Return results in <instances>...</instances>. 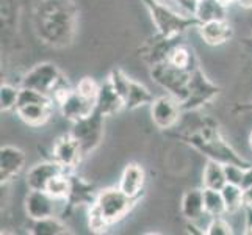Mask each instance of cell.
I'll return each instance as SVG.
<instances>
[{"instance_id":"1","label":"cell","mask_w":252,"mask_h":235,"mask_svg":"<svg viewBox=\"0 0 252 235\" xmlns=\"http://www.w3.org/2000/svg\"><path fill=\"white\" fill-rule=\"evenodd\" d=\"M79 10L72 0H39L34 11V29L42 42L55 49L72 44Z\"/></svg>"},{"instance_id":"2","label":"cell","mask_w":252,"mask_h":235,"mask_svg":"<svg viewBox=\"0 0 252 235\" xmlns=\"http://www.w3.org/2000/svg\"><path fill=\"white\" fill-rule=\"evenodd\" d=\"M174 136H176L179 141L199 151L210 160L221 162L224 165L235 163L243 168L251 167V163L246 159H243V157L225 141L218 123L208 116L202 118V121L194 129L187 130V132L180 135H174Z\"/></svg>"},{"instance_id":"3","label":"cell","mask_w":252,"mask_h":235,"mask_svg":"<svg viewBox=\"0 0 252 235\" xmlns=\"http://www.w3.org/2000/svg\"><path fill=\"white\" fill-rule=\"evenodd\" d=\"M141 2L146 6V10L149 11L157 33L163 34V36H182L187 30L197 29L201 24L196 16L180 14L171 10L166 2H161V0H141Z\"/></svg>"},{"instance_id":"4","label":"cell","mask_w":252,"mask_h":235,"mask_svg":"<svg viewBox=\"0 0 252 235\" xmlns=\"http://www.w3.org/2000/svg\"><path fill=\"white\" fill-rule=\"evenodd\" d=\"M221 86L212 82L202 71L201 65H196L189 71L188 80V94L185 101L180 103L184 111H197L207 103L213 102L221 94Z\"/></svg>"},{"instance_id":"5","label":"cell","mask_w":252,"mask_h":235,"mask_svg":"<svg viewBox=\"0 0 252 235\" xmlns=\"http://www.w3.org/2000/svg\"><path fill=\"white\" fill-rule=\"evenodd\" d=\"M141 201V198H132L126 195L119 187L103 188L97 193L94 204L99 207L110 226L123 221L132 212V208Z\"/></svg>"},{"instance_id":"6","label":"cell","mask_w":252,"mask_h":235,"mask_svg":"<svg viewBox=\"0 0 252 235\" xmlns=\"http://www.w3.org/2000/svg\"><path fill=\"white\" fill-rule=\"evenodd\" d=\"M107 80L113 85V88L123 96L127 110H136L144 105H151L155 99L154 94L146 85L136 82L132 77H128L119 67L111 69Z\"/></svg>"},{"instance_id":"7","label":"cell","mask_w":252,"mask_h":235,"mask_svg":"<svg viewBox=\"0 0 252 235\" xmlns=\"http://www.w3.org/2000/svg\"><path fill=\"white\" fill-rule=\"evenodd\" d=\"M105 132V116L100 111L94 110L90 116L72 123L71 134L79 141L83 155H90L100 146Z\"/></svg>"},{"instance_id":"8","label":"cell","mask_w":252,"mask_h":235,"mask_svg":"<svg viewBox=\"0 0 252 235\" xmlns=\"http://www.w3.org/2000/svg\"><path fill=\"white\" fill-rule=\"evenodd\" d=\"M151 77L155 83L161 86L172 98H176L180 103L185 101L188 94L189 71H184L169 62H164L151 67Z\"/></svg>"},{"instance_id":"9","label":"cell","mask_w":252,"mask_h":235,"mask_svg":"<svg viewBox=\"0 0 252 235\" xmlns=\"http://www.w3.org/2000/svg\"><path fill=\"white\" fill-rule=\"evenodd\" d=\"M64 78L62 71L57 65L44 62L33 66L30 71L22 77V86L25 88H33L36 91H41L52 98V93Z\"/></svg>"},{"instance_id":"10","label":"cell","mask_w":252,"mask_h":235,"mask_svg":"<svg viewBox=\"0 0 252 235\" xmlns=\"http://www.w3.org/2000/svg\"><path fill=\"white\" fill-rule=\"evenodd\" d=\"M149 107H151L152 123L160 130H169L176 127L180 121L182 111H184L180 102L176 98H172L171 94L155 98Z\"/></svg>"},{"instance_id":"11","label":"cell","mask_w":252,"mask_h":235,"mask_svg":"<svg viewBox=\"0 0 252 235\" xmlns=\"http://www.w3.org/2000/svg\"><path fill=\"white\" fill-rule=\"evenodd\" d=\"M180 39H182V36L169 38V36H163V34L157 33L149 41H146V44L140 50L141 52L140 57L151 67L155 65L164 63L169 60L172 50L180 44Z\"/></svg>"},{"instance_id":"12","label":"cell","mask_w":252,"mask_h":235,"mask_svg":"<svg viewBox=\"0 0 252 235\" xmlns=\"http://www.w3.org/2000/svg\"><path fill=\"white\" fill-rule=\"evenodd\" d=\"M52 159L58 162L67 171H75L80 162L85 159L79 141L71 134L58 136L52 146Z\"/></svg>"},{"instance_id":"13","label":"cell","mask_w":252,"mask_h":235,"mask_svg":"<svg viewBox=\"0 0 252 235\" xmlns=\"http://www.w3.org/2000/svg\"><path fill=\"white\" fill-rule=\"evenodd\" d=\"M25 167V154L16 146L0 147V182L2 187L22 172Z\"/></svg>"},{"instance_id":"14","label":"cell","mask_w":252,"mask_h":235,"mask_svg":"<svg viewBox=\"0 0 252 235\" xmlns=\"http://www.w3.org/2000/svg\"><path fill=\"white\" fill-rule=\"evenodd\" d=\"M55 201L44 190H30L25 196V213L32 221L55 216Z\"/></svg>"},{"instance_id":"15","label":"cell","mask_w":252,"mask_h":235,"mask_svg":"<svg viewBox=\"0 0 252 235\" xmlns=\"http://www.w3.org/2000/svg\"><path fill=\"white\" fill-rule=\"evenodd\" d=\"M67 169L62 167L58 162L46 160V162H39L29 169L27 172V187L29 190H44L47 188L49 182L57 177L58 174H63Z\"/></svg>"},{"instance_id":"16","label":"cell","mask_w":252,"mask_h":235,"mask_svg":"<svg viewBox=\"0 0 252 235\" xmlns=\"http://www.w3.org/2000/svg\"><path fill=\"white\" fill-rule=\"evenodd\" d=\"M58 107H60V111H62V115L67 121L75 123V121L83 119L91 115V113L95 110V102L83 98V96L77 93L74 88L62 102L58 103Z\"/></svg>"},{"instance_id":"17","label":"cell","mask_w":252,"mask_h":235,"mask_svg":"<svg viewBox=\"0 0 252 235\" xmlns=\"http://www.w3.org/2000/svg\"><path fill=\"white\" fill-rule=\"evenodd\" d=\"M69 177H71V191H69V196L66 199L67 212L72 210V208H75V207H79V205L94 204L99 191H95V188L91 182L85 180L80 176H77L74 171H71Z\"/></svg>"},{"instance_id":"18","label":"cell","mask_w":252,"mask_h":235,"mask_svg":"<svg viewBox=\"0 0 252 235\" xmlns=\"http://www.w3.org/2000/svg\"><path fill=\"white\" fill-rule=\"evenodd\" d=\"M54 101H42V102H30L22 103L16 107V113L25 124L30 127H41L44 126L52 116L54 111Z\"/></svg>"},{"instance_id":"19","label":"cell","mask_w":252,"mask_h":235,"mask_svg":"<svg viewBox=\"0 0 252 235\" xmlns=\"http://www.w3.org/2000/svg\"><path fill=\"white\" fill-rule=\"evenodd\" d=\"M197 32L205 44L213 46V47L225 44V42H229L233 36V29L227 22V19L201 22L197 27Z\"/></svg>"},{"instance_id":"20","label":"cell","mask_w":252,"mask_h":235,"mask_svg":"<svg viewBox=\"0 0 252 235\" xmlns=\"http://www.w3.org/2000/svg\"><path fill=\"white\" fill-rule=\"evenodd\" d=\"M146 185V171L140 163H127L119 179V188L132 198H143Z\"/></svg>"},{"instance_id":"21","label":"cell","mask_w":252,"mask_h":235,"mask_svg":"<svg viewBox=\"0 0 252 235\" xmlns=\"http://www.w3.org/2000/svg\"><path fill=\"white\" fill-rule=\"evenodd\" d=\"M126 108V102L115 88L113 85L105 80L103 83H100V90H99V96L97 101H95V110L100 111L103 116H115L116 113L123 111Z\"/></svg>"},{"instance_id":"22","label":"cell","mask_w":252,"mask_h":235,"mask_svg":"<svg viewBox=\"0 0 252 235\" xmlns=\"http://www.w3.org/2000/svg\"><path fill=\"white\" fill-rule=\"evenodd\" d=\"M182 216L191 223H196L205 215L204 204V188H191L187 190L180 201Z\"/></svg>"},{"instance_id":"23","label":"cell","mask_w":252,"mask_h":235,"mask_svg":"<svg viewBox=\"0 0 252 235\" xmlns=\"http://www.w3.org/2000/svg\"><path fill=\"white\" fill-rule=\"evenodd\" d=\"M227 184L224 171V163L207 159V163L202 172V185L204 188H213V190H222Z\"/></svg>"},{"instance_id":"24","label":"cell","mask_w":252,"mask_h":235,"mask_svg":"<svg viewBox=\"0 0 252 235\" xmlns=\"http://www.w3.org/2000/svg\"><path fill=\"white\" fill-rule=\"evenodd\" d=\"M29 234L32 235H66V234H71V231H69V228L62 220L55 218V216H49V218H44V220L32 221Z\"/></svg>"},{"instance_id":"25","label":"cell","mask_w":252,"mask_h":235,"mask_svg":"<svg viewBox=\"0 0 252 235\" xmlns=\"http://www.w3.org/2000/svg\"><path fill=\"white\" fill-rule=\"evenodd\" d=\"M225 14H227V8L222 6L218 0H201L196 11V17L199 22L225 19Z\"/></svg>"},{"instance_id":"26","label":"cell","mask_w":252,"mask_h":235,"mask_svg":"<svg viewBox=\"0 0 252 235\" xmlns=\"http://www.w3.org/2000/svg\"><path fill=\"white\" fill-rule=\"evenodd\" d=\"M168 62L179 69H184V71H191V69L199 63L196 55H194V52L184 44H179L176 49L172 50V54H171Z\"/></svg>"},{"instance_id":"27","label":"cell","mask_w":252,"mask_h":235,"mask_svg":"<svg viewBox=\"0 0 252 235\" xmlns=\"http://www.w3.org/2000/svg\"><path fill=\"white\" fill-rule=\"evenodd\" d=\"M204 204H205V213L210 216H224L227 213L221 190L204 188Z\"/></svg>"},{"instance_id":"28","label":"cell","mask_w":252,"mask_h":235,"mask_svg":"<svg viewBox=\"0 0 252 235\" xmlns=\"http://www.w3.org/2000/svg\"><path fill=\"white\" fill-rule=\"evenodd\" d=\"M69 174H71V171L58 174L57 177L49 182L46 188L47 193L57 201H66L69 196V191H71V177H69Z\"/></svg>"},{"instance_id":"29","label":"cell","mask_w":252,"mask_h":235,"mask_svg":"<svg viewBox=\"0 0 252 235\" xmlns=\"http://www.w3.org/2000/svg\"><path fill=\"white\" fill-rule=\"evenodd\" d=\"M225 210L227 213H235L243 207V188L233 184H225L224 188L221 190Z\"/></svg>"},{"instance_id":"30","label":"cell","mask_w":252,"mask_h":235,"mask_svg":"<svg viewBox=\"0 0 252 235\" xmlns=\"http://www.w3.org/2000/svg\"><path fill=\"white\" fill-rule=\"evenodd\" d=\"M19 93L21 88L10 83H3L0 86V110L2 111H11L16 110L17 102H19Z\"/></svg>"},{"instance_id":"31","label":"cell","mask_w":252,"mask_h":235,"mask_svg":"<svg viewBox=\"0 0 252 235\" xmlns=\"http://www.w3.org/2000/svg\"><path fill=\"white\" fill-rule=\"evenodd\" d=\"M88 228L94 234H103L110 228L105 216L102 215V212L99 210V207L95 204L88 205Z\"/></svg>"},{"instance_id":"32","label":"cell","mask_w":252,"mask_h":235,"mask_svg":"<svg viewBox=\"0 0 252 235\" xmlns=\"http://www.w3.org/2000/svg\"><path fill=\"white\" fill-rule=\"evenodd\" d=\"M99 90H100V85L94 80L91 77H83L82 80L75 85V91L82 94L83 98L90 99V101H97V96H99Z\"/></svg>"},{"instance_id":"33","label":"cell","mask_w":252,"mask_h":235,"mask_svg":"<svg viewBox=\"0 0 252 235\" xmlns=\"http://www.w3.org/2000/svg\"><path fill=\"white\" fill-rule=\"evenodd\" d=\"M207 235H232L233 229L222 216H212V221L205 228Z\"/></svg>"},{"instance_id":"34","label":"cell","mask_w":252,"mask_h":235,"mask_svg":"<svg viewBox=\"0 0 252 235\" xmlns=\"http://www.w3.org/2000/svg\"><path fill=\"white\" fill-rule=\"evenodd\" d=\"M249 168V167H248ZM245 169L240 167V165L235 163H225L224 165V171H225V179H227V184H233V185H241L243 176H245Z\"/></svg>"},{"instance_id":"35","label":"cell","mask_w":252,"mask_h":235,"mask_svg":"<svg viewBox=\"0 0 252 235\" xmlns=\"http://www.w3.org/2000/svg\"><path fill=\"white\" fill-rule=\"evenodd\" d=\"M174 2H176L187 14L196 16L197 6H199V2H201V0H174Z\"/></svg>"},{"instance_id":"36","label":"cell","mask_w":252,"mask_h":235,"mask_svg":"<svg viewBox=\"0 0 252 235\" xmlns=\"http://www.w3.org/2000/svg\"><path fill=\"white\" fill-rule=\"evenodd\" d=\"M243 190H246L249 187H252V165L249 168L245 169V176H243V180H241V185H240Z\"/></svg>"},{"instance_id":"37","label":"cell","mask_w":252,"mask_h":235,"mask_svg":"<svg viewBox=\"0 0 252 235\" xmlns=\"http://www.w3.org/2000/svg\"><path fill=\"white\" fill-rule=\"evenodd\" d=\"M243 208H252V187L243 190Z\"/></svg>"},{"instance_id":"38","label":"cell","mask_w":252,"mask_h":235,"mask_svg":"<svg viewBox=\"0 0 252 235\" xmlns=\"http://www.w3.org/2000/svg\"><path fill=\"white\" fill-rule=\"evenodd\" d=\"M235 113H245V111H252V101L251 102H246V103H238V105L233 108Z\"/></svg>"},{"instance_id":"39","label":"cell","mask_w":252,"mask_h":235,"mask_svg":"<svg viewBox=\"0 0 252 235\" xmlns=\"http://www.w3.org/2000/svg\"><path fill=\"white\" fill-rule=\"evenodd\" d=\"M237 5L243 10H252V0H237Z\"/></svg>"},{"instance_id":"40","label":"cell","mask_w":252,"mask_h":235,"mask_svg":"<svg viewBox=\"0 0 252 235\" xmlns=\"http://www.w3.org/2000/svg\"><path fill=\"white\" fill-rule=\"evenodd\" d=\"M245 234L246 235H252V216H248V224H246Z\"/></svg>"},{"instance_id":"41","label":"cell","mask_w":252,"mask_h":235,"mask_svg":"<svg viewBox=\"0 0 252 235\" xmlns=\"http://www.w3.org/2000/svg\"><path fill=\"white\" fill-rule=\"evenodd\" d=\"M218 2L222 5V6H225V8H229L232 3H237V0H218Z\"/></svg>"},{"instance_id":"42","label":"cell","mask_w":252,"mask_h":235,"mask_svg":"<svg viewBox=\"0 0 252 235\" xmlns=\"http://www.w3.org/2000/svg\"><path fill=\"white\" fill-rule=\"evenodd\" d=\"M248 144H249V149L252 151V132L249 134V138H248Z\"/></svg>"},{"instance_id":"43","label":"cell","mask_w":252,"mask_h":235,"mask_svg":"<svg viewBox=\"0 0 252 235\" xmlns=\"http://www.w3.org/2000/svg\"><path fill=\"white\" fill-rule=\"evenodd\" d=\"M161 2H168V0H161Z\"/></svg>"}]
</instances>
